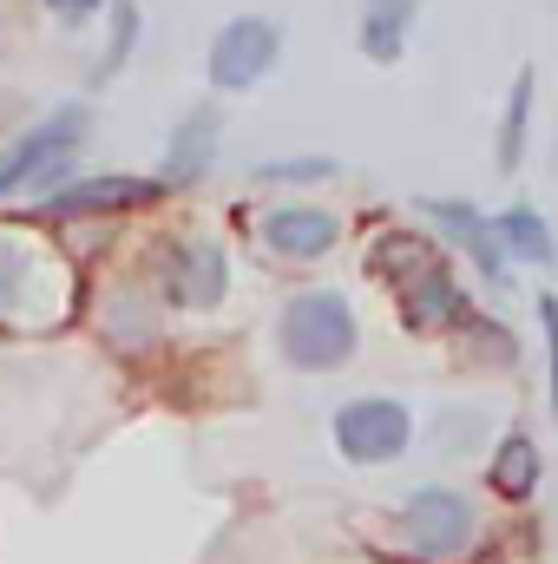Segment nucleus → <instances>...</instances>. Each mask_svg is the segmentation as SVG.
Listing matches in <instances>:
<instances>
[{
    "label": "nucleus",
    "mask_w": 558,
    "mask_h": 564,
    "mask_svg": "<svg viewBox=\"0 0 558 564\" xmlns=\"http://www.w3.org/2000/svg\"><path fill=\"white\" fill-rule=\"evenodd\" d=\"M277 341H282V355H289L302 375H329V368H342V361L355 355L362 328H355L348 295H335V289H309V295H296V302L282 308Z\"/></svg>",
    "instance_id": "1"
},
{
    "label": "nucleus",
    "mask_w": 558,
    "mask_h": 564,
    "mask_svg": "<svg viewBox=\"0 0 558 564\" xmlns=\"http://www.w3.org/2000/svg\"><path fill=\"white\" fill-rule=\"evenodd\" d=\"M282 59V26L264 13H237L217 40H211V86L224 93H250L257 79H270Z\"/></svg>",
    "instance_id": "2"
},
{
    "label": "nucleus",
    "mask_w": 558,
    "mask_h": 564,
    "mask_svg": "<svg viewBox=\"0 0 558 564\" xmlns=\"http://www.w3.org/2000/svg\"><path fill=\"white\" fill-rule=\"evenodd\" d=\"M473 525L480 519H473L466 492H453V486H420L401 506V539L415 545L420 558H460L473 545Z\"/></svg>",
    "instance_id": "3"
},
{
    "label": "nucleus",
    "mask_w": 558,
    "mask_h": 564,
    "mask_svg": "<svg viewBox=\"0 0 558 564\" xmlns=\"http://www.w3.org/2000/svg\"><path fill=\"white\" fill-rule=\"evenodd\" d=\"M86 132V106H60L46 126H33L26 139H13L0 151V197L7 191H20V184H33V177H73V144Z\"/></svg>",
    "instance_id": "4"
},
{
    "label": "nucleus",
    "mask_w": 558,
    "mask_h": 564,
    "mask_svg": "<svg viewBox=\"0 0 558 564\" xmlns=\"http://www.w3.org/2000/svg\"><path fill=\"white\" fill-rule=\"evenodd\" d=\"M408 440H415V421H408L401 401L368 394V401H348V408L335 414V446H342V459H355V466H388V459L408 453Z\"/></svg>",
    "instance_id": "5"
},
{
    "label": "nucleus",
    "mask_w": 558,
    "mask_h": 564,
    "mask_svg": "<svg viewBox=\"0 0 558 564\" xmlns=\"http://www.w3.org/2000/svg\"><path fill=\"white\" fill-rule=\"evenodd\" d=\"M164 295L178 308H211L224 302V250L211 237H184L164 250Z\"/></svg>",
    "instance_id": "6"
},
{
    "label": "nucleus",
    "mask_w": 558,
    "mask_h": 564,
    "mask_svg": "<svg viewBox=\"0 0 558 564\" xmlns=\"http://www.w3.org/2000/svg\"><path fill=\"white\" fill-rule=\"evenodd\" d=\"M217 144H224V112H217V106H191L184 126L171 132V144H164V171H158V184H197V177H211Z\"/></svg>",
    "instance_id": "7"
},
{
    "label": "nucleus",
    "mask_w": 558,
    "mask_h": 564,
    "mask_svg": "<svg viewBox=\"0 0 558 564\" xmlns=\"http://www.w3.org/2000/svg\"><path fill=\"white\" fill-rule=\"evenodd\" d=\"M401 322H408V335H440V328H466L473 308H466L460 282L447 270H427V276H415L401 289Z\"/></svg>",
    "instance_id": "8"
},
{
    "label": "nucleus",
    "mask_w": 558,
    "mask_h": 564,
    "mask_svg": "<svg viewBox=\"0 0 558 564\" xmlns=\"http://www.w3.org/2000/svg\"><path fill=\"white\" fill-rule=\"evenodd\" d=\"M335 237H342V224L329 217V210H302V204H282L264 217V243L289 257V263H315V257H329L335 250Z\"/></svg>",
    "instance_id": "9"
},
{
    "label": "nucleus",
    "mask_w": 558,
    "mask_h": 564,
    "mask_svg": "<svg viewBox=\"0 0 558 564\" xmlns=\"http://www.w3.org/2000/svg\"><path fill=\"white\" fill-rule=\"evenodd\" d=\"M427 224H440L473 263H480V276L486 282H500L506 276V250H500V230H493V217H480L473 204H460V197H433L427 204Z\"/></svg>",
    "instance_id": "10"
},
{
    "label": "nucleus",
    "mask_w": 558,
    "mask_h": 564,
    "mask_svg": "<svg viewBox=\"0 0 558 564\" xmlns=\"http://www.w3.org/2000/svg\"><path fill=\"white\" fill-rule=\"evenodd\" d=\"M158 197V177H93V184H73L60 197H46L53 217H73V210H132Z\"/></svg>",
    "instance_id": "11"
},
{
    "label": "nucleus",
    "mask_w": 558,
    "mask_h": 564,
    "mask_svg": "<svg viewBox=\"0 0 558 564\" xmlns=\"http://www.w3.org/2000/svg\"><path fill=\"white\" fill-rule=\"evenodd\" d=\"M420 0H362V53L395 66L401 46H408V26H415Z\"/></svg>",
    "instance_id": "12"
},
{
    "label": "nucleus",
    "mask_w": 558,
    "mask_h": 564,
    "mask_svg": "<svg viewBox=\"0 0 558 564\" xmlns=\"http://www.w3.org/2000/svg\"><path fill=\"white\" fill-rule=\"evenodd\" d=\"M493 230H500V250H506V257H519V263H533V270H552V263H558L552 230H546V217H539L533 204L500 210V217H493Z\"/></svg>",
    "instance_id": "13"
},
{
    "label": "nucleus",
    "mask_w": 558,
    "mask_h": 564,
    "mask_svg": "<svg viewBox=\"0 0 558 564\" xmlns=\"http://www.w3.org/2000/svg\"><path fill=\"white\" fill-rule=\"evenodd\" d=\"M368 270H375L382 282H395V289H408L415 276L433 270V250H427V237H420V230H388V237L368 250Z\"/></svg>",
    "instance_id": "14"
},
{
    "label": "nucleus",
    "mask_w": 558,
    "mask_h": 564,
    "mask_svg": "<svg viewBox=\"0 0 558 564\" xmlns=\"http://www.w3.org/2000/svg\"><path fill=\"white\" fill-rule=\"evenodd\" d=\"M493 492L500 499H526L533 486H539V440L533 433H506L500 440V453H493Z\"/></svg>",
    "instance_id": "15"
},
{
    "label": "nucleus",
    "mask_w": 558,
    "mask_h": 564,
    "mask_svg": "<svg viewBox=\"0 0 558 564\" xmlns=\"http://www.w3.org/2000/svg\"><path fill=\"white\" fill-rule=\"evenodd\" d=\"M526 126H533V66L513 79L506 93V119H500V171H519L526 158Z\"/></svg>",
    "instance_id": "16"
},
{
    "label": "nucleus",
    "mask_w": 558,
    "mask_h": 564,
    "mask_svg": "<svg viewBox=\"0 0 558 564\" xmlns=\"http://www.w3.org/2000/svg\"><path fill=\"white\" fill-rule=\"evenodd\" d=\"M335 177V158H277V164H257V184H329Z\"/></svg>",
    "instance_id": "17"
},
{
    "label": "nucleus",
    "mask_w": 558,
    "mask_h": 564,
    "mask_svg": "<svg viewBox=\"0 0 558 564\" xmlns=\"http://www.w3.org/2000/svg\"><path fill=\"white\" fill-rule=\"evenodd\" d=\"M132 40H139V7H132V0H112V53H106V59L93 66V79H112V73L126 66Z\"/></svg>",
    "instance_id": "18"
},
{
    "label": "nucleus",
    "mask_w": 558,
    "mask_h": 564,
    "mask_svg": "<svg viewBox=\"0 0 558 564\" xmlns=\"http://www.w3.org/2000/svg\"><path fill=\"white\" fill-rule=\"evenodd\" d=\"M539 322H546V361H552V421H558V295H539Z\"/></svg>",
    "instance_id": "19"
},
{
    "label": "nucleus",
    "mask_w": 558,
    "mask_h": 564,
    "mask_svg": "<svg viewBox=\"0 0 558 564\" xmlns=\"http://www.w3.org/2000/svg\"><path fill=\"white\" fill-rule=\"evenodd\" d=\"M7 276H20V250H13V243H0V302L13 295V282Z\"/></svg>",
    "instance_id": "20"
},
{
    "label": "nucleus",
    "mask_w": 558,
    "mask_h": 564,
    "mask_svg": "<svg viewBox=\"0 0 558 564\" xmlns=\"http://www.w3.org/2000/svg\"><path fill=\"white\" fill-rule=\"evenodd\" d=\"M93 7H106V0H53V13H60V20H86Z\"/></svg>",
    "instance_id": "21"
}]
</instances>
